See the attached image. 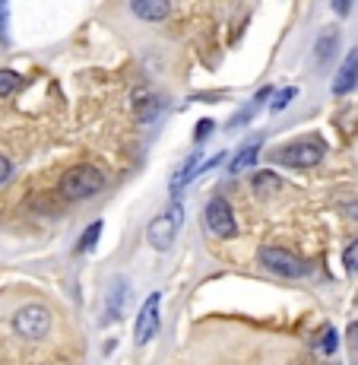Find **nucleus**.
<instances>
[{"instance_id": "1", "label": "nucleus", "mask_w": 358, "mask_h": 365, "mask_svg": "<svg viewBox=\"0 0 358 365\" xmlns=\"http://www.w3.org/2000/svg\"><path fill=\"white\" fill-rule=\"evenodd\" d=\"M105 187V175L98 172L95 165H76L70 168L64 175V181H60V194H64L67 200H86L98 194Z\"/></svg>"}, {"instance_id": "2", "label": "nucleus", "mask_w": 358, "mask_h": 365, "mask_svg": "<svg viewBox=\"0 0 358 365\" xmlns=\"http://www.w3.org/2000/svg\"><path fill=\"white\" fill-rule=\"evenodd\" d=\"M327 153V143L320 137H305V140H295V143L283 146L276 153V163L289 165V168H311L324 159Z\"/></svg>"}, {"instance_id": "3", "label": "nucleus", "mask_w": 358, "mask_h": 365, "mask_svg": "<svg viewBox=\"0 0 358 365\" xmlns=\"http://www.w3.org/2000/svg\"><path fill=\"white\" fill-rule=\"evenodd\" d=\"M13 327H16V334L29 336V340H41L51 331V312L45 305H23L13 314Z\"/></svg>"}, {"instance_id": "4", "label": "nucleus", "mask_w": 358, "mask_h": 365, "mask_svg": "<svg viewBox=\"0 0 358 365\" xmlns=\"http://www.w3.org/2000/svg\"><path fill=\"white\" fill-rule=\"evenodd\" d=\"M181 220H184V213H181V207L178 203H172V210L162 216H156V220L149 222V245L156 251H168L174 245V235H178V229H181Z\"/></svg>"}, {"instance_id": "5", "label": "nucleus", "mask_w": 358, "mask_h": 365, "mask_svg": "<svg viewBox=\"0 0 358 365\" xmlns=\"http://www.w3.org/2000/svg\"><path fill=\"white\" fill-rule=\"evenodd\" d=\"M260 264L266 267V270L279 273V277H301V273H305V264H301L295 255H289V251H283V248H263Z\"/></svg>"}, {"instance_id": "6", "label": "nucleus", "mask_w": 358, "mask_h": 365, "mask_svg": "<svg viewBox=\"0 0 358 365\" xmlns=\"http://www.w3.org/2000/svg\"><path fill=\"white\" fill-rule=\"evenodd\" d=\"M206 226H209V232L213 235H235V216H231V210H228V203L222 200V197H213L209 200V207H206Z\"/></svg>"}, {"instance_id": "7", "label": "nucleus", "mask_w": 358, "mask_h": 365, "mask_svg": "<svg viewBox=\"0 0 358 365\" xmlns=\"http://www.w3.org/2000/svg\"><path fill=\"white\" fill-rule=\"evenodd\" d=\"M159 331V296L152 292L149 299L143 302V308H139V318H137V334H133V340L143 346V343L152 340V334Z\"/></svg>"}, {"instance_id": "8", "label": "nucleus", "mask_w": 358, "mask_h": 365, "mask_svg": "<svg viewBox=\"0 0 358 365\" xmlns=\"http://www.w3.org/2000/svg\"><path fill=\"white\" fill-rule=\"evenodd\" d=\"M355 83H358V51H352L346 61H342L339 73H336V80H333V93H336V96L352 93Z\"/></svg>"}, {"instance_id": "9", "label": "nucleus", "mask_w": 358, "mask_h": 365, "mask_svg": "<svg viewBox=\"0 0 358 365\" xmlns=\"http://www.w3.org/2000/svg\"><path fill=\"white\" fill-rule=\"evenodd\" d=\"M260 146H263L260 140H251V143H244L241 150H238V156L228 163V172H231V175H241L244 168L254 165V163H257V156H260Z\"/></svg>"}, {"instance_id": "10", "label": "nucleus", "mask_w": 358, "mask_h": 365, "mask_svg": "<svg viewBox=\"0 0 358 365\" xmlns=\"http://www.w3.org/2000/svg\"><path fill=\"white\" fill-rule=\"evenodd\" d=\"M133 13H137L139 19H165L168 16V10H172V6L165 4V0H133Z\"/></svg>"}, {"instance_id": "11", "label": "nucleus", "mask_w": 358, "mask_h": 365, "mask_svg": "<svg viewBox=\"0 0 358 365\" xmlns=\"http://www.w3.org/2000/svg\"><path fill=\"white\" fill-rule=\"evenodd\" d=\"M196 172H200V153H194V156L187 159V163L181 165L178 172H174V178H172V194H181V191H184V187L191 185V178H194Z\"/></svg>"}, {"instance_id": "12", "label": "nucleus", "mask_w": 358, "mask_h": 365, "mask_svg": "<svg viewBox=\"0 0 358 365\" xmlns=\"http://www.w3.org/2000/svg\"><path fill=\"white\" fill-rule=\"evenodd\" d=\"M111 314H124V305H127L130 302V286L124 283V279H115V283H111Z\"/></svg>"}, {"instance_id": "13", "label": "nucleus", "mask_w": 358, "mask_h": 365, "mask_svg": "<svg viewBox=\"0 0 358 365\" xmlns=\"http://www.w3.org/2000/svg\"><path fill=\"white\" fill-rule=\"evenodd\" d=\"M133 99H137V102H133V108H137V115L143 118V121H149V118H152V115H156V111H159L156 99H152L149 93H143V89H139V93L133 96Z\"/></svg>"}, {"instance_id": "14", "label": "nucleus", "mask_w": 358, "mask_h": 365, "mask_svg": "<svg viewBox=\"0 0 358 365\" xmlns=\"http://www.w3.org/2000/svg\"><path fill=\"white\" fill-rule=\"evenodd\" d=\"M336 41H339V32H336V29H330V32L320 35V41H317V64H324L330 54H333Z\"/></svg>"}, {"instance_id": "15", "label": "nucleus", "mask_w": 358, "mask_h": 365, "mask_svg": "<svg viewBox=\"0 0 358 365\" xmlns=\"http://www.w3.org/2000/svg\"><path fill=\"white\" fill-rule=\"evenodd\" d=\"M251 185H254L257 194H266V191H276L279 187V178L273 172H257L254 178H251Z\"/></svg>"}, {"instance_id": "16", "label": "nucleus", "mask_w": 358, "mask_h": 365, "mask_svg": "<svg viewBox=\"0 0 358 365\" xmlns=\"http://www.w3.org/2000/svg\"><path fill=\"white\" fill-rule=\"evenodd\" d=\"M102 222H93V226H89L86 229V235H83L80 238V245H76V251H80V255H83V251H93L95 248V242H98V235H102Z\"/></svg>"}, {"instance_id": "17", "label": "nucleus", "mask_w": 358, "mask_h": 365, "mask_svg": "<svg viewBox=\"0 0 358 365\" xmlns=\"http://www.w3.org/2000/svg\"><path fill=\"white\" fill-rule=\"evenodd\" d=\"M19 73H13V70H0V96H13L19 89Z\"/></svg>"}, {"instance_id": "18", "label": "nucleus", "mask_w": 358, "mask_h": 365, "mask_svg": "<svg viewBox=\"0 0 358 365\" xmlns=\"http://www.w3.org/2000/svg\"><path fill=\"white\" fill-rule=\"evenodd\" d=\"M292 99H295V89H292V86H285L283 93L276 96V102H270V111H276V115H279L283 108H289V102H292Z\"/></svg>"}, {"instance_id": "19", "label": "nucleus", "mask_w": 358, "mask_h": 365, "mask_svg": "<svg viewBox=\"0 0 358 365\" xmlns=\"http://www.w3.org/2000/svg\"><path fill=\"white\" fill-rule=\"evenodd\" d=\"M336 343H339V336H336V331H333V327H324V334H320V343H317V346L324 349V353H333Z\"/></svg>"}, {"instance_id": "20", "label": "nucleus", "mask_w": 358, "mask_h": 365, "mask_svg": "<svg viewBox=\"0 0 358 365\" xmlns=\"http://www.w3.org/2000/svg\"><path fill=\"white\" fill-rule=\"evenodd\" d=\"M342 264H346L349 273H358V242H352L346 248V255H342Z\"/></svg>"}, {"instance_id": "21", "label": "nucleus", "mask_w": 358, "mask_h": 365, "mask_svg": "<svg viewBox=\"0 0 358 365\" xmlns=\"http://www.w3.org/2000/svg\"><path fill=\"white\" fill-rule=\"evenodd\" d=\"M213 128H216L213 121H200V124H196V130H194V140H196V143H200V140H206L209 133H213Z\"/></svg>"}, {"instance_id": "22", "label": "nucleus", "mask_w": 358, "mask_h": 365, "mask_svg": "<svg viewBox=\"0 0 358 365\" xmlns=\"http://www.w3.org/2000/svg\"><path fill=\"white\" fill-rule=\"evenodd\" d=\"M346 340H349V346H352V349H358V321H352V324H349Z\"/></svg>"}, {"instance_id": "23", "label": "nucleus", "mask_w": 358, "mask_h": 365, "mask_svg": "<svg viewBox=\"0 0 358 365\" xmlns=\"http://www.w3.org/2000/svg\"><path fill=\"white\" fill-rule=\"evenodd\" d=\"M10 172H13L10 159H6V156H0V185H4V181H6V178H10Z\"/></svg>"}, {"instance_id": "24", "label": "nucleus", "mask_w": 358, "mask_h": 365, "mask_svg": "<svg viewBox=\"0 0 358 365\" xmlns=\"http://www.w3.org/2000/svg\"><path fill=\"white\" fill-rule=\"evenodd\" d=\"M4 29H6V6L0 4V32H4Z\"/></svg>"}]
</instances>
